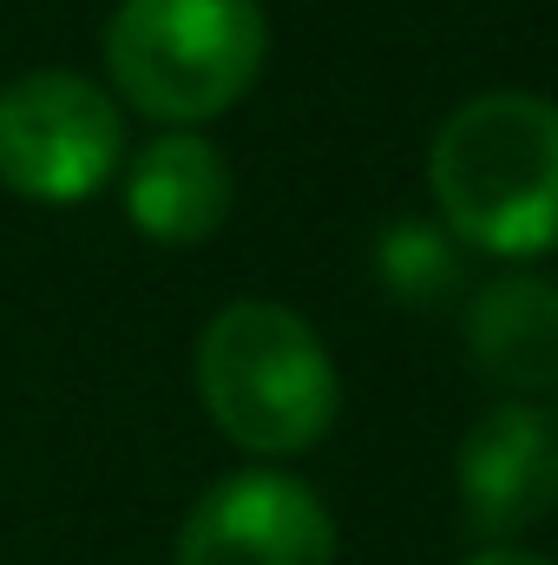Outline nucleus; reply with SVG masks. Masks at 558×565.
I'll use <instances>...</instances> for the list:
<instances>
[{
  "mask_svg": "<svg viewBox=\"0 0 558 565\" xmlns=\"http://www.w3.org/2000/svg\"><path fill=\"white\" fill-rule=\"evenodd\" d=\"M178 565H335V520L309 480L244 467L184 513Z\"/></svg>",
  "mask_w": 558,
  "mask_h": 565,
  "instance_id": "nucleus-5",
  "label": "nucleus"
},
{
  "mask_svg": "<svg viewBox=\"0 0 558 565\" xmlns=\"http://www.w3.org/2000/svg\"><path fill=\"white\" fill-rule=\"evenodd\" d=\"M270 60V20L257 0H119L106 20L112 93L158 126L224 119Z\"/></svg>",
  "mask_w": 558,
  "mask_h": 565,
  "instance_id": "nucleus-3",
  "label": "nucleus"
},
{
  "mask_svg": "<svg viewBox=\"0 0 558 565\" xmlns=\"http://www.w3.org/2000/svg\"><path fill=\"white\" fill-rule=\"evenodd\" d=\"M126 164V119L86 73L40 66L0 86V184L26 204H86Z\"/></svg>",
  "mask_w": 558,
  "mask_h": 565,
  "instance_id": "nucleus-4",
  "label": "nucleus"
},
{
  "mask_svg": "<svg viewBox=\"0 0 558 565\" xmlns=\"http://www.w3.org/2000/svg\"><path fill=\"white\" fill-rule=\"evenodd\" d=\"M460 520L486 546H513L519 533L558 513V415L546 402H500L466 427L460 460Z\"/></svg>",
  "mask_w": 558,
  "mask_h": 565,
  "instance_id": "nucleus-6",
  "label": "nucleus"
},
{
  "mask_svg": "<svg viewBox=\"0 0 558 565\" xmlns=\"http://www.w3.org/2000/svg\"><path fill=\"white\" fill-rule=\"evenodd\" d=\"M230 191L237 184H230L224 151L197 132H158L126 164V217L139 237L164 250H191L217 237V224L230 217Z\"/></svg>",
  "mask_w": 558,
  "mask_h": 565,
  "instance_id": "nucleus-7",
  "label": "nucleus"
},
{
  "mask_svg": "<svg viewBox=\"0 0 558 565\" xmlns=\"http://www.w3.org/2000/svg\"><path fill=\"white\" fill-rule=\"evenodd\" d=\"M427 191L460 250L546 257L558 250V106L546 93H473L427 145Z\"/></svg>",
  "mask_w": 558,
  "mask_h": 565,
  "instance_id": "nucleus-1",
  "label": "nucleus"
},
{
  "mask_svg": "<svg viewBox=\"0 0 558 565\" xmlns=\"http://www.w3.org/2000/svg\"><path fill=\"white\" fill-rule=\"evenodd\" d=\"M191 375L211 427L257 460L309 454L342 415V375L322 335L289 302L264 296L224 302L197 329Z\"/></svg>",
  "mask_w": 558,
  "mask_h": 565,
  "instance_id": "nucleus-2",
  "label": "nucleus"
},
{
  "mask_svg": "<svg viewBox=\"0 0 558 565\" xmlns=\"http://www.w3.org/2000/svg\"><path fill=\"white\" fill-rule=\"evenodd\" d=\"M382 277L408 302H433V296L453 289V244L433 237V231H420V224H401L382 244Z\"/></svg>",
  "mask_w": 558,
  "mask_h": 565,
  "instance_id": "nucleus-9",
  "label": "nucleus"
},
{
  "mask_svg": "<svg viewBox=\"0 0 558 565\" xmlns=\"http://www.w3.org/2000/svg\"><path fill=\"white\" fill-rule=\"evenodd\" d=\"M466 355L486 382L513 402L558 395V282L546 277H493L466 302Z\"/></svg>",
  "mask_w": 558,
  "mask_h": 565,
  "instance_id": "nucleus-8",
  "label": "nucleus"
},
{
  "mask_svg": "<svg viewBox=\"0 0 558 565\" xmlns=\"http://www.w3.org/2000/svg\"><path fill=\"white\" fill-rule=\"evenodd\" d=\"M466 565H558V559H546V553H526V546H480Z\"/></svg>",
  "mask_w": 558,
  "mask_h": 565,
  "instance_id": "nucleus-10",
  "label": "nucleus"
}]
</instances>
